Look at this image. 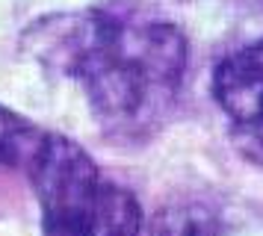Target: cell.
Masks as SVG:
<instances>
[{
	"label": "cell",
	"mask_w": 263,
	"mask_h": 236,
	"mask_svg": "<svg viewBox=\"0 0 263 236\" xmlns=\"http://www.w3.org/2000/svg\"><path fill=\"white\" fill-rule=\"evenodd\" d=\"M42 68L74 80L98 130L119 145L154 139L190 80V38L139 6H89L39 18L21 35Z\"/></svg>",
	"instance_id": "cell-1"
},
{
	"label": "cell",
	"mask_w": 263,
	"mask_h": 236,
	"mask_svg": "<svg viewBox=\"0 0 263 236\" xmlns=\"http://www.w3.org/2000/svg\"><path fill=\"white\" fill-rule=\"evenodd\" d=\"M24 171L42 207V236H142L139 198L74 139L45 133Z\"/></svg>",
	"instance_id": "cell-2"
},
{
	"label": "cell",
	"mask_w": 263,
	"mask_h": 236,
	"mask_svg": "<svg viewBox=\"0 0 263 236\" xmlns=\"http://www.w3.org/2000/svg\"><path fill=\"white\" fill-rule=\"evenodd\" d=\"M213 101L242 160L263 168V38L231 50L213 71Z\"/></svg>",
	"instance_id": "cell-3"
},
{
	"label": "cell",
	"mask_w": 263,
	"mask_h": 236,
	"mask_svg": "<svg viewBox=\"0 0 263 236\" xmlns=\"http://www.w3.org/2000/svg\"><path fill=\"white\" fill-rule=\"evenodd\" d=\"M151 236H222V215L195 198H180L160 207Z\"/></svg>",
	"instance_id": "cell-4"
},
{
	"label": "cell",
	"mask_w": 263,
	"mask_h": 236,
	"mask_svg": "<svg viewBox=\"0 0 263 236\" xmlns=\"http://www.w3.org/2000/svg\"><path fill=\"white\" fill-rule=\"evenodd\" d=\"M48 130L0 104V168H27Z\"/></svg>",
	"instance_id": "cell-5"
}]
</instances>
